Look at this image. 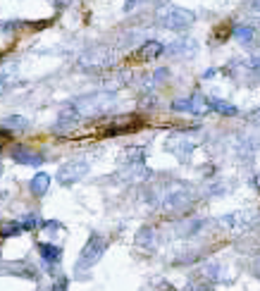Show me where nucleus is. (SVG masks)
Returning <instances> with one entry per match:
<instances>
[{"mask_svg":"<svg viewBox=\"0 0 260 291\" xmlns=\"http://www.w3.org/2000/svg\"><path fill=\"white\" fill-rule=\"evenodd\" d=\"M172 108L177 112H191V115H198V112H203L201 108V98L198 96H189V98H179L172 103Z\"/></svg>","mask_w":260,"mask_h":291,"instance_id":"obj_7","label":"nucleus"},{"mask_svg":"<svg viewBox=\"0 0 260 291\" xmlns=\"http://www.w3.org/2000/svg\"><path fill=\"white\" fill-rule=\"evenodd\" d=\"M165 53V45L160 41H148L141 45V50H138V57L141 60H155V57H160Z\"/></svg>","mask_w":260,"mask_h":291,"instance_id":"obj_11","label":"nucleus"},{"mask_svg":"<svg viewBox=\"0 0 260 291\" xmlns=\"http://www.w3.org/2000/svg\"><path fill=\"white\" fill-rule=\"evenodd\" d=\"M170 151H174V155H177L179 160H186L193 151V143H186V139H181V143L177 146L174 141H170Z\"/></svg>","mask_w":260,"mask_h":291,"instance_id":"obj_13","label":"nucleus"},{"mask_svg":"<svg viewBox=\"0 0 260 291\" xmlns=\"http://www.w3.org/2000/svg\"><path fill=\"white\" fill-rule=\"evenodd\" d=\"M196 22V14L191 10H184V7H174V5H167L165 10H160L158 14V24L163 29L170 31H184Z\"/></svg>","mask_w":260,"mask_h":291,"instance_id":"obj_1","label":"nucleus"},{"mask_svg":"<svg viewBox=\"0 0 260 291\" xmlns=\"http://www.w3.org/2000/svg\"><path fill=\"white\" fill-rule=\"evenodd\" d=\"M206 103H208V108H210V110L219 112V115H227V117L239 115V108H236V105H232V103H227V100H219V98H208Z\"/></svg>","mask_w":260,"mask_h":291,"instance_id":"obj_10","label":"nucleus"},{"mask_svg":"<svg viewBox=\"0 0 260 291\" xmlns=\"http://www.w3.org/2000/svg\"><path fill=\"white\" fill-rule=\"evenodd\" d=\"M105 246H108V241H105L103 236H100V234H91L88 244H86V249L82 250L79 267H91L93 263H98V258L105 253Z\"/></svg>","mask_w":260,"mask_h":291,"instance_id":"obj_3","label":"nucleus"},{"mask_svg":"<svg viewBox=\"0 0 260 291\" xmlns=\"http://www.w3.org/2000/svg\"><path fill=\"white\" fill-rule=\"evenodd\" d=\"M39 253L43 255L45 263H60V255H62L60 246H53V244H41V246H39Z\"/></svg>","mask_w":260,"mask_h":291,"instance_id":"obj_12","label":"nucleus"},{"mask_svg":"<svg viewBox=\"0 0 260 291\" xmlns=\"http://www.w3.org/2000/svg\"><path fill=\"white\" fill-rule=\"evenodd\" d=\"M165 50H167L170 55H179V53H184V55L193 57L196 55V50H198V45H196V41H191V39H179L177 43L167 45Z\"/></svg>","mask_w":260,"mask_h":291,"instance_id":"obj_6","label":"nucleus"},{"mask_svg":"<svg viewBox=\"0 0 260 291\" xmlns=\"http://www.w3.org/2000/svg\"><path fill=\"white\" fill-rule=\"evenodd\" d=\"M50 2H53L55 7H67V5H72L74 0H50Z\"/></svg>","mask_w":260,"mask_h":291,"instance_id":"obj_18","label":"nucleus"},{"mask_svg":"<svg viewBox=\"0 0 260 291\" xmlns=\"http://www.w3.org/2000/svg\"><path fill=\"white\" fill-rule=\"evenodd\" d=\"M5 125L12 126V129H27L29 120H24L22 115H14V117H7V120H5Z\"/></svg>","mask_w":260,"mask_h":291,"instance_id":"obj_15","label":"nucleus"},{"mask_svg":"<svg viewBox=\"0 0 260 291\" xmlns=\"http://www.w3.org/2000/svg\"><path fill=\"white\" fill-rule=\"evenodd\" d=\"M19 232H24L22 222H7V224L0 227V234L2 236H12V234H19Z\"/></svg>","mask_w":260,"mask_h":291,"instance_id":"obj_14","label":"nucleus"},{"mask_svg":"<svg viewBox=\"0 0 260 291\" xmlns=\"http://www.w3.org/2000/svg\"><path fill=\"white\" fill-rule=\"evenodd\" d=\"M43 229L53 232V229H60V222H43Z\"/></svg>","mask_w":260,"mask_h":291,"instance_id":"obj_17","label":"nucleus"},{"mask_svg":"<svg viewBox=\"0 0 260 291\" xmlns=\"http://www.w3.org/2000/svg\"><path fill=\"white\" fill-rule=\"evenodd\" d=\"M12 160L17 165H27V167H41L43 165V155H39L36 151H29V148H14Z\"/></svg>","mask_w":260,"mask_h":291,"instance_id":"obj_4","label":"nucleus"},{"mask_svg":"<svg viewBox=\"0 0 260 291\" xmlns=\"http://www.w3.org/2000/svg\"><path fill=\"white\" fill-rule=\"evenodd\" d=\"M77 117H79V108H77V105H69V108H65V110L60 112V117H57V122H55V129H60V131L72 129L74 122H77Z\"/></svg>","mask_w":260,"mask_h":291,"instance_id":"obj_8","label":"nucleus"},{"mask_svg":"<svg viewBox=\"0 0 260 291\" xmlns=\"http://www.w3.org/2000/svg\"><path fill=\"white\" fill-rule=\"evenodd\" d=\"M29 186H31V191L36 196H45V191L50 189V174L48 172H36L31 181H29Z\"/></svg>","mask_w":260,"mask_h":291,"instance_id":"obj_9","label":"nucleus"},{"mask_svg":"<svg viewBox=\"0 0 260 291\" xmlns=\"http://www.w3.org/2000/svg\"><path fill=\"white\" fill-rule=\"evenodd\" d=\"M88 174V163L86 160H69L65 165L57 169V174H55V179L57 184H62V186H72V184H77L79 179H84Z\"/></svg>","mask_w":260,"mask_h":291,"instance_id":"obj_2","label":"nucleus"},{"mask_svg":"<svg viewBox=\"0 0 260 291\" xmlns=\"http://www.w3.org/2000/svg\"><path fill=\"white\" fill-rule=\"evenodd\" d=\"M234 39L241 43V45H256L258 41V29L253 27V24H241V27L234 29Z\"/></svg>","mask_w":260,"mask_h":291,"instance_id":"obj_5","label":"nucleus"},{"mask_svg":"<svg viewBox=\"0 0 260 291\" xmlns=\"http://www.w3.org/2000/svg\"><path fill=\"white\" fill-rule=\"evenodd\" d=\"M248 7L256 10V12H260V0H248Z\"/></svg>","mask_w":260,"mask_h":291,"instance_id":"obj_19","label":"nucleus"},{"mask_svg":"<svg viewBox=\"0 0 260 291\" xmlns=\"http://www.w3.org/2000/svg\"><path fill=\"white\" fill-rule=\"evenodd\" d=\"M143 2H148V0H127V2H124V12H131L134 7L143 5Z\"/></svg>","mask_w":260,"mask_h":291,"instance_id":"obj_16","label":"nucleus"}]
</instances>
